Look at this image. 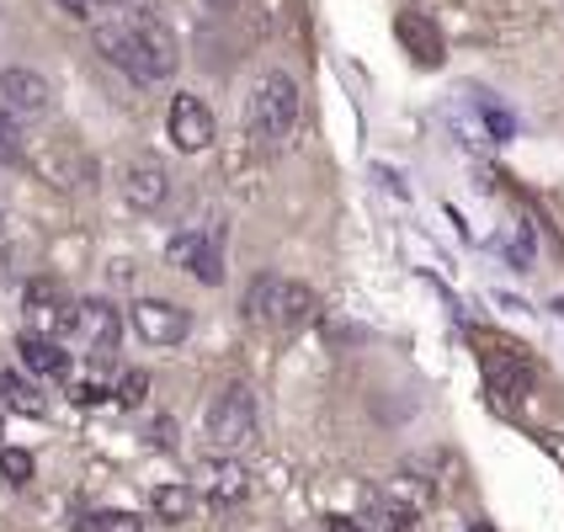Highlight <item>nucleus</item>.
I'll return each mask as SVG.
<instances>
[{"label":"nucleus","instance_id":"1","mask_svg":"<svg viewBox=\"0 0 564 532\" xmlns=\"http://www.w3.org/2000/svg\"><path fill=\"white\" fill-rule=\"evenodd\" d=\"M96 48H101V59L118 64L128 80H139V86L171 80L176 64H182L176 32L165 28L160 17H150V11H123L112 28H96Z\"/></svg>","mask_w":564,"mask_h":532},{"label":"nucleus","instance_id":"2","mask_svg":"<svg viewBox=\"0 0 564 532\" xmlns=\"http://www.w3.org/2000/svg\"><path fill=\"white\" fill-rule=\"evenodd\" d=\"M299 123V86H293V75H261L251 86V101H246V133H251L256 150H282L288 144V133Z\"/></svg>","mask_w":564,"mask_h":532},{"label":"nucleus","instance_id":"3","mask_svg":"<svg viewBox=\"0 0 564 532\" xmlns=\"http://www.w3.org/2000/svg\"><path fill=\"white\" fill-rule=\"evenodd\" d=\"M319 298H314L304 282L278 278V272H261L246 293V319L261 325V330H299L304 319H314Z\"/></svg>","mask_w":564,"mask_h":532},{"label":"nucleus","instance_id":"4","mask_svg":"<svg viewBox=\"0 0 564 532\" xmlns=\"http://www.w3.org/2000/svg\"><path fill=\"white\" fill-rule=\"evenodd\" d=\"M203 437L214 453H240L246 442L256 437V394L246 383H224L208 405V421H203Z\"/></svg>","mask_w":564,"mask_h":532},{"label":"nucleus","instance_id":"5","mask_svg":"<svg viewBox=\"0 0 564 532\" xmlns=\"http://www.w3.org/2000/svg\"><path fill=\"white\" fill-rule=\"evenodd\" d=\"M165 261L182 267L192 278H203L208 287L224 282V224H208V229H187L165 246Z\"/></svg>","mask_w":564,"mask_h":532},{"label":"nucleus","instance_id":"6","mask_svg":"<svg viewBox=\"0 0 564 532\" xmlns=\"http://www.w3.org/2000/svg\"><path fill=\"white\" fill-rule=\"evenodd\" d=\"M48 107H54V86L37 69H22V64L0 69V112L11 123H37Z\"/></svg>","mask_w":564,"mask_h":532},{"label":"nucleus","instance_id":"7","mask_svg":"<svg viewBox=\"0 0 564 532\" xmlns=\"http://www.w3.org/2000/svg\"><path fill=\"white\" fill-rule=\"evenodd\" d=\"M479 368H485V383H490V400H501V405H522L528 400L533 368H528V357L517 346H485Z\"/></svg>","mask_w":564,"mask_h":532},{"label":"nucleus","instance_id":"8","mask_svg":"<svg viewBox=\"0 0 564 532\" xmlns=\"http://www.w3.org/2000/svg\"><path fill=\"white\" fill-rule=\"evenodd\" d=\"M165 128H171V144L182 150V155H197V150H208L214 139H219V123H214V107L203 101V96H171V118H165Z\"/></svg>","mask_w":564,"mask_h":532},{"label":"nucleus","instance_id":"9","mask_svg":"<svg viewBox=\"0 0 564 532\" xmlns=\"http://www.w3.org/2000/svg\"><path fill=\"white\" fill-rule=\"evenodd\" d=\"M75 310L80 304H69V293H64V282L54 278H32L28 282V314L32 325H37V336H75Z\"/></svg>","mask_w":564,"mask_h":532},{"label":"nucleus","instance_id":"10","mask_svg":"<svg viewBox=\"0 0 564 532\" xmlns=\"http://www.w3.org/2000/svg\"><path fill=\"white\" fill-rule=\"evenodd\" d=\"M128 314H133V330L150 346H176V341H187V330H192V314L182 304H165V298H139Z\"/></svg>","mask_w":564,"mask_h":532},{"label":"nucleus","instance_id":"11","mask_svg":"<svg viewBox=\"0 0 564 532\" xmlns=\"http://www.w3.org/2000/svg\"><path fill=\"white\" fill-rule=\"evenodd\" d=\"M75 336H80V341H86V351H96V357L118 351V336H123L118 304H107V298H86V304L75 310Z\"/></svg>","mask_w":564,"mask_h":532},{"label":"nucleus","instance_id":"12","mask_svg":"<svg viewBox=\"0 0 564 532\" xmlns=\"http://www.w3.org/2000/svg\"><path fill=\"white\" fill-rule=\"evenodd\" d=\"M123 197H128V208H139V214H155L160 203L171 197V171L160 165V160H133L123 171Z\"/></svg>","mask_w":564,"mask_h":532},{"label":"nucleus","instance_id":"13","mask_svg":"<svg viewBox=\"0 0 564 532\" xmlns=\"http://www.w3.org/2000/svg\"><path fill=\"white\" fill-rule=\"evenodd\" d=\"M357 522H362L368 532H415L421 528V511H415L410 501H400L394 490H368Z\"/></svg>","mask_w":564,"mask_h":532},{"label":"nucleus","instance_id":"14","mask_svg":"<svg viewBox=\"0 0 564 532\" xmlns=\"http://www.w3.org/2000/svg\"><path fill=\"white\" fill-rule=\"evenodd\" d=\"M197 490L214 506H240L251 496V474L240 469L235 458H219V464H203V469H197Z\"/></svg>","mask_w":564,"mask_h":532},{"label":"nucleus","instance_id":"15","mask_svg":"<svg viewBox=\"0 0 564 532\" xmlns=\"http://www.w3.org/2000/svg\"><path fill=\"white\" fill-rule=\"evenodd\" d=\"M17 351H22V368H28V378H64V373H69V351H64L54 336L22 330Z\"/></svg>","mask_w":564,"mask_h":532},{"label":"nucleus","instance_id":"16","mask_svg":"<svg viewBox=\"0 0 564 532\" xmlns=\"http://www.w3.org/2000/svg\"><path fill=\"white\" fill-rule=\"evenodd\" d=\"M394 32H400V43L415 54V64H426V69H437L442 64V32L432 28V17H421V11H400Z\"/></svg>","mask_w":564,"mask_h":532},{"label":"nucleus","instance_id":"17","mask_svg":"<svg viewBox=\"0 0 564 532\" xmlns=\"http://www.w3.org/2000/svg\"><path fill=\"white\" fill-rule=\"evenodd\" d=\"M0 405L6 410H17V415H43V394H37V389H32V378L28 373H17V368H11V373H0Z\"/></svg>","mask_w":564,"mask_h":532},{"label":"nucleus","instance_id":"18","mask_svg":"<svg viewBox=\"0 0 564 532\" xmlns=\"http://www.w3.org/2000/svg\"><path fill=\"white\" fill-rule=\"evenodd\" d=\"M150 506H155V522L176 528V522H187V517H192V506H197V490H192V485H160L155 496H150Z\"/></svg>","mask_w":564,"mask_h":532},{"label":"nucleus","instance_id":"19","mask_svg":"<svg viewBox=\"0 0 564 532\" xmlns=\"http://www.w3.org/2000/svg\"><path fill=\"white\" fill-rule=\"evenodd\" d=\"M75 532H144V522L133 511H91L75 522Z\"/></svg>","mask_w":564,"mask_h":532},{"label":"nucleus","instance_id":"20","mask_svg":"<svg viewBox=\"0 0 564 532\" xmlns=\"http://www.w3.org/2000/svg\"><path fill=\"white\" fill-rule=\"evenodd\" d=\"M28 479H32V453L28 447H0V485L22 490Z\"/></svg>","mask_w":564,"mask_h":532},{"label":"nucleus","instance_id":"21","mask_svg":"<svg viewBox=\"0 0 564 532\" xmlns=\"http://www.w3.org/2000/svg\"><path fill=\"white\" fill-rule=\"evenodd\" d=\"M22 155H28V139H22V123H11V118L0 112V165H17Z\"/></svg>","mask_w":564,"mask_h":532},{"label":"nucleus","instance_id":"22","mask_svg":"<svg viewBox=\"0 0 564 532\" xmlns=\"http://www.w3.org/2000/svg\"><path fill=\"white\" fill-rule=\"evenodd\" d=\"M144 389H150V373H139V368H133V373H123V383H118V400H123V405H139V400H144Z\"/></svg>","mask_w":564,"mask_h":532},{"label":"nucleus","instance_id":"23","mask_svg":"<svg viewBox=\"0 0 564 532\" xmlns=\"http://www.w3.org/2000/svg\"><path fill=\"white\" fill-rule=\"evenodd\" d=\"M54 6H59L64 17H75V22H91V17H96L91 0H54Z\"/></svg>","mask_w":564,"mask_h":532},{"label":"nucleus","instance_id":"24","mask_svg":"<svg viewBox=\"0 0 564 532\" xmlns=\"http://www.w3.org/2000/svg\"><path fill=\"white\" fill-rule=\"evenodd\" d=\"M150 437H155L160 447H171V442H176V421H171V415H160V421H155V432H150Z\"/></svg>","mask_w":564,"mask_h":532},{"label":"nucleus","instance_id":"25","mask_svg":"<svg viewBox=\"0 0 564 532\" xmlns=\"http://www.w3.org/2000/svg\"><path fill=\"white\" fill-rule=\"evenodd\" d=\"M75 400H80V405H101V400H107V389H101V383H80V389H75Z\"/></svg>","mask_w":564,"mask_h":532},{"label":"nucleus","instance_id":"26","mask_svg":"<svg viewBox=\"0 0 564 532\" xmlns=\"http://www.w3.org/2000/svg\"><path fill=\"white\" fill-rule=\"evenodd\" d=\"M325 532H368L357 517H325Z\"/></svg>","mask_w":564,"mask_h":532},{"label":"nucleus","instance_id":"27","mask_svg":"<svg viewBox=\"0 0 564 532\" xmlns=\"http://www.w3.org/2000/svg\"><path fill=\"white\" fill-rule=\"evenodd\" d=\"M485 123H490V133H511V118H506V112H496V107H490V112H485Z\"/></svg>","mask_w":564,"mask_h":532},{"label":"nucleus","instance_id":"28","mask_svg":"<svg viewBox=\"0 0 564 532\" xmlns=\"http://www.w3.org/2000/svg\"><path fill=\"white\" fill-rule=\"evenodd\" d=\"M128 0H91V11H123Z\"/></svg>","mask_w":564,"mask_h":532},{"label":"nucleus","instance_id":"29","mask_svg":"<svg viewBox=\"0 0 564 532\" xmlns=\"http://www.w3.org/2000/svg\"><path fill=\"white\" fill-rule=\"evenodd\" d=\"M469 532H490V528H485V522H474V528Z\"/></svg>","mask_w":564,"mask_h":532},{"label":"nucleus","instance_id":"30","mask_svg":"<svg viewBox=\"0 0 564 532\" xmlns=\"http://www.w3.org/2000/svg\"><path fill=\"white\" fill-rule=\"evenodd\" d=\"M0 410H6V405H0Z\"/></svg>","mask_w":564,"mask_h":532},{"label":"nucleus","instance_id":"31","mask_svg":"<svg viewBox=\"0 0 564 532\" xmlns=\"http://www.w3.org/2000/svg\"><path fill=\"white\" fill-rule=\"evenodd\" d=\"M0 224H6V219H0Z\"/></svg>","mask_w":564,"mask_h":532}]
</instances>
